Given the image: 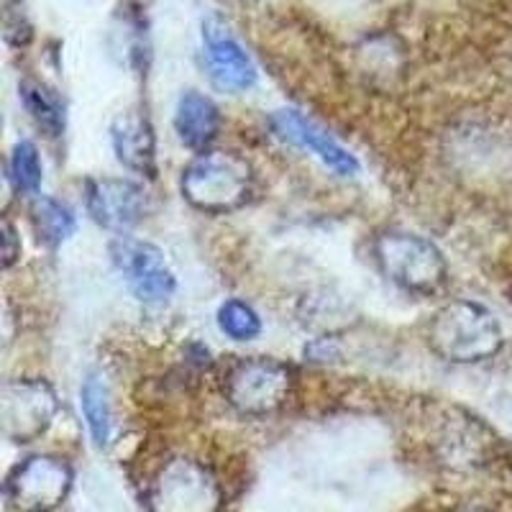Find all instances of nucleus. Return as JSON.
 I'll list each match as a JSON object with an SVG mask.
<instances>
[{
  "label": "nucleus",
  "mask_w": 512,
  "mask_h": 512,
  "mask_svg": "<svg viewBox=\"0 0 512 512\" xmlns=\"http://www.w3.org/2000/svg\"><path fill=\"white\" fill-rule=\"evenodd\" d=\"M113 262L126 277L128 287L146 305H162L175 295L177 280L162 249L149 241L118 239L111 249Z\"/></svg>",
  "instance_id": "8"
},
{
  "label": "nucleus",
  "mask_w": 512,
  "mask_h": 512,
  "mask_svg": "<svg viewBox=\"0 0 512 512\" xmlns=\"http://www.w3.org/2000/svg\"><path fill=\"white\" fill-rule=\"evenodd\" d=\"M292 369L269 356H251L236 361L226 374L223 392L236 413L249 418L272 415L290 400L292 395Z\"/></svg>",
  "instance_id": "4"
},
{
  "label": "nucleus",
  "mask_w": 512,
  "mask_h": 512,
  "mask_svg": "<svg viewBox=\"0 0 512 512\" xmlns=\"http://www.w3.org/2000/svg\"><path fill=\"white\" fill-rule=\"evenodd\" d=\"M85 205L98 226L123 233L146 216V192L131 180L100 177L85 185Z\"/></svg>",
  "instance_id": "9"
},
{
  "label": "nucleus",
  "mask_w": 512,
  "mask_h": 512,
  "mask_svg": "<svg viewBox=\"0 0 512 512\" xmlns=\"http://www.w3.org/2000/svg\"><path fill=\"white\" fill-rule=\"evenodd\" d=\"M374 256L384 277L413 295H433L446 282V259L436 244L418 233H379L374 239Z\"/></svg>",
  "instance_id": "3"
},
{
  "label": "nucleus",
  "mask_w": 512,
  "mask_h": 512,
  "mask_svg": "<svg viewBox=\"0 0 512 512\" xmlns=\"http://www.w3.org/2000/svg\"><path fill=\"white\" fill-rule=\"evenodd\" d=\"M57 395L44 379H11L0 392L3 433L16 443H31L52 425L57 415Z\"/></svg>",
  "instance_id": "7"
},
{
  "label": "nucleus",
  "mask_w": 512,
  "mask_h": 512,
  "mask_svg": "<svg viewBox=\"0 0 512 512\" xmlns=\"http://www.w3.org/2000/svg\"><path fill=\"white\" fill-rule=\"evenodd\" d=\"M18 256H21V241H18L13 223L6 218L3 221V267H13Z\"/></svg>",
  "instance_id": "20"
},
{
  "label": "nucleus",
  "mask_w": 512,
  "mask_h": 512,
  "mask_svg": "<svg viewBox=\"0 0 512 512\" xmlns=\"http://www.w3.org/2000/svg\"><path fill=\"white\" fill-rule=\"evenodd\" d=\"M175 131L187 149H208L221 131L218 105L198 90H187L177 103Z\"/></svg>",
  "instance_id": "13"
},
{
  "label": "nucleus",
  "mask_w": 512,
  "mask_h": 512,
  "mask_svg": "<svg viewBox=\"0 0 512 512\" xmlns=\"http://www.w3.org/2000/svg\"><path fill=\"white\" fill-rule=\"evenodd\" d=\"M269 123H272V131L280 136L282 141L300 146V149H308V152L315 154L328 169H333L336 175H359V162H356L354 154L338 144V141L328 134L326 128H320L318 123L310 121L303 113L285 108V111L274 113V116L269 118Z\"/></svg>",
  "instance_id": "10"
},
{
  "label": "nucleus",
  "mask_w": 512,
  "mask_h": 512,
  "mask_svg": "<svg viewBox=\"0 0 512 512\" xmlns=\"http://www.w3.org/2000/svg\"><path fill=\"white\" fill-rule=\"evenodd\" d=\"M8 175H11L13 187L18 192H26V195H34L41 187V159L39 149H36L31 141H18L11 152V162H8Z\"/></svg>",
  "instance_id": "17"
},
{
  "label": "nucleus",
  "mask_w": 512,
  "mask_h": 512,
  "mask_svg": "<svg viewBox=\"0 0 512 512\" xmlns=\"http://www.w3.org/2000/svg\"><path fill=\"white\" fill-rule=\"evenodd\" d=\"M428 344L441 359L477 364L500 354L505 336L492 310L474 300H451L433 315Z\"/></svg>",
  "instance_id": "1"
},
{
  "label": "nucleus",
  "mask_w": 512,
  "mask_h": 512,
  "mask_svg": "<svg viewBox=\"0 0 512 512\" xmlns=\"http://www.w3.org/2000/svg\"><path fill=\"white\" fill-rule=\"evenodd\" d=\"M3 29H6V41L13 47H26L31 39V24L26 18L21 0H6L3 11Z\"/></svg>",
  "instance_id": "19"
},
{
  "label": "nucleus",
  "mask_w": 512,
  "mask_h": 512,
  "mask_svg": "<svg viewBox=\"0 0 512 512\" xmlns=\"http://www.w3.org/2000/svg\"><path fill=\"white\" fill-rule=\"evenodd\" d=\"M218 328L233 341H251L262 333V318L244 300H226L218 308Z\"/></svg>",
  "instance_id": "18"
},
{
  "label": "nucleus",
  "mask_w": 512,
  "mask_h": 512,
  "mask_svg": "<svg viewBox=\"0 0 512 512\" xmlns=\"http://www.w3.org/2000/svg\"><path fill=\"white\" fill-rule=\"evenodd\" d=\"M456 512H492V510H487V507L482 505H466V507H459Z\"/></svg>",
  "instance_id": "21"
},
{
  "label": "nucleus",
  "mask_w": 512,
  "mask_h": 512,
  "mask_svg": "<svg viewBox=\"0 0 512 512\" xmlns=\"http://www.w3.org/2000/svg\"><path fill=\"white\" fill-rule=\"evenodd\" d=\"M180 190L192 208L223 216L251 198L254 169L236 152H203L185 167Z\"/></svg>",
  "instance_id": "2"
},
{
  "label": "nucleus",
  "mask_w": 512,
  "mask_h": 512,
  "mask_svg": "<svg viewBox=\"0 0 512 512\" xmlns=\"http://www.w3.org/2000/svg\"><path fill=\"white\" fill-rule=\"evenodd\" d=\"M31 223H34L39 239L49 246H59L75 233V213L62 200L39 195L31 205Z\"/></svg>",
  "instance_id": "15"
},
{
  "label": "nucleus",
  "mask_w": 512,
  "mask_h": 512,
  "mask_svg": "<svg viewBox=\"0 0 512 512\" xmlns=\"http://www.w3.org/2000/svg\"><path fill=\"white\" fill-rule=\"evenodd\" d=\"M111 141L113 152L123 167L146 177L157 175V139L144 113H121L111 126Z\"/></svg>",
  "instance_id": "12"
},
{
  "label": "nucleus",
  "mask_w": 512,
  "mask_h": 512,
  "mask_svg": "<svg viewBox=\"0 0 512 512\" xmlns=\"http://www.w3.org/2000/svg\"><path fill=\"white\" fill-rule=\"evenodd\" d=\"M80 408L88 423V431L93 436L95 446H108L113 431V410H111V392L108 384L100 377L90 374L80 390Z\"/></svg>",
  "instance_id": "14"
},
{
  "label": "nucleus",
  "mask_w": 512,
  "mask_h": 512,
  "mask_svg": "<svg viewBox=\"0 0 512 512\" xmlns=\"http://www.w3.org/2000/svg\"><path fill=\"white\" fill-rule=\"evenodd\" d=\"M72 469L59 456H29L6 479V500L16 512H52L67 500Z\"/></svg>",
  "instance_id": "6"
},
{
  "label": "nucleus",
  "mask_w": 512,
  "mask_h": 512,
  "mask_svg": "<svg viewBox=\"0 0 512 512\" xmlns=\"http://www.w3.org/2000/svg\"><path fill=\"white\" fill-rule=\"evenodd\" d=\"M205 64L210 80L226 93H244L256 82V67L239 41L228 34L218 18H208L203 24Z\"/></svg>",
  "instance_id": "11"
},
{
  "label": "nucleus",
  "mask_w": 512,
  "mask_h": 512,
  "mask_svg": "<svg viewBox=\"0 0 512 512\" xmlns=\"http://www.w3.org/2000/svg\"><path fill=\"white\" fill-rule=\"evenodd\" d=\"M21 98H24L26 111L36 121V126L44 128L47 136H59L64 131V103L59 100L57 90L39 80H24L21 85Z\"/></svg>",
  "instance_id": "16"
},
{
  "label": "nucleus",
  "mask_w": 512,
  "mask_h": 512,
  "mask_svg": "<svg viewBox=\"0 0 512 512\" xmlns=\"http://www.w3.org/2000/svg\"><path fill=\"white\" fill-rule=\"evenodd\" d=\"M146 500L152 512H221L223 489L208 466L177 456L159 469Z\"/></svg>",
  "instance_id": "5"
}]
</instances>
